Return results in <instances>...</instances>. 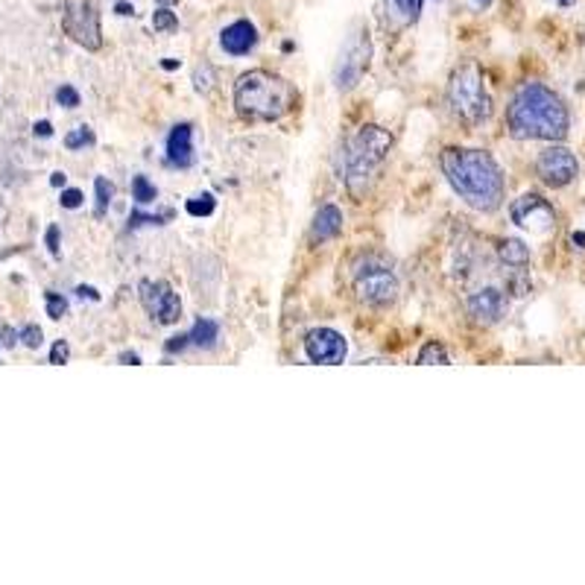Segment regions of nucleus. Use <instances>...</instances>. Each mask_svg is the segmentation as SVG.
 <instances>
[{"mask_svg":"<svg viewBox=\"0 0 585 585\" xmlns=\"http://www.w3.org/2000/svg\"><path fill=\"white\" fill-rule=\"evenodd\" d=\"M509 136L518 141H562L571 129V115L553 88L524 83L507 109Z\"/></svg>","mask_w":585,"mask_h":585,"instance_id":"f257e3e1","label":"nucleus"},{"mask_svg":"<svg viewBox=\"0 0 585 585\" xmlns=\"http://www.w3.org/2000/svg\"><path fill=\"white\" fill-rule=\"evenodd\" d=\"M442 173L459 199L475 212H498L503 203V173L492 155L484 150H457L442 153Z\"/></svg>","mask_w":585,"mask_h":585,"instance_id":"f03ea898","label":"nucleus"},{"mask_svg":"<svg viewBox=\"0 0 585 585\" xmlns=\"http://www.w3.org/2000/svg\"><path fill=\"white\" fill-rule=\"evenodd\" d=\"M235 106L243 120L272 123L296 106V88L270 71H249L235 85Z\"/></svg>","mask_w":585,"mask_h":585,"instance_id":"7ed1b4c3","label":"nucleus"},{"mask_svg":"<svg viewBox=\"0 0 585 585\" xmlns=\"http://www.w3.org/2000/svg\"><path fill=\"white\" fill-rule=\"evenodd\" d=\"M392 138L383 132L381 127H360L355 136H348L339 147V178L346 182L348 191L355 196H360L366 187L372 185L375 173L387 162L390 155Z\"/></svg>","mask_w":585,"mask_h":585,"instance_id":"20e7f679","label":"nucleus"},{"mask_svg":"<svg viewBox=\"0 0 585 585\" xmlns=\"http://www.w3.org/2000/svg\"><path fill=\"white\" fill-rule=\"evenodd\" d=\"M448 100L451 109L468 123H484L492 115V97L486 91L484 74L477 65H463L454 71L448 83Z\"/></svg>","mask_w":585,"mask_h":585,"instance_id":"39448f33","label":"nucleus"},{"mask_svg":"<svg viewBox=\"0 0 585 585\" xmlns=\"http://www.w3.org/2000/svg\"><path fill=\"white\" fill-rule=\"evenodd\" d=\"M355 293L366 305L387 307L399 296V279L390 263H383L381 258H366L355 270Z\"/></svg>","mask_w":585,"mask_h":585,"instance_id":"423d86ee","label":"nucleus"},{"mask_svg":"<svg viewBox=\"0 0 585 585\" xmlns=\"http://www.w3.org/2000/svg\"><path fill=\"white\" fill-rule=\"evenodd\" d=\"M369 59H372V42H369V33L364 26H357L343 44L337 68H334V85L339 91H351L364 79V74L369 71Z\"/></svg>","mask_w":585,"mask_h":585,"instance_id":"0eeeda50","label":"nucleus"},{"mask_svg":"<svg viewBox=\"0 0 585 585\" xmlns=\"http://www.w3.org/2000/svg\"><path fill=\"white\" fill-rule=\"evenodd\" d=\"M62 26L65 33L85 47V51H100L102 47V26L100 12L94 0H65V12H62Z\"/></svg>","mask_w":585,"mask_h":585,"instance_id":"6e6552de","label":"nucleus"},{"mask_svg":"<svg viewBox=\"0 0 585 585\" xmlns=\"http://www.w3.org/2000/svg\"><path fill=\"white\" fill-rule=\"evenodd\" d=\"M509 217H512L516 226L533 231V235H551V231L556 229V212H553V205L539 194H524L521 199H516L512 208H509Z\"/></svg>","mask_w":585,"mask_h":585,"instance_id":"1a4fd4ad","label":"nucleus"},{"mask_svg":"<svg viewBox=\"0 0 585 585\" xmlns=\"http://www.w3.org/2000/svg\"><path fill=\"white\" fill-rule=\"evenodd\" d=\"M535 173L548 187H568L579 176V162L568 147H548L535 159Z\"/></svg>","mask_w":585,"mask_h":585,"instance_id":"9d476101","label":"nucleus"},{"mask_svg":"<svg viewBox=\"0 0 585 585\" xmlns=\"http://www.w3.org/2000/svg\"><path fill=\"white\" fill-rule=\"evenodd\" d=\"M141 305L153 319H159L162 325L178 323L182 316V302L173 293L167 281H141Z\"/></svg>","mask_w":585,"mask_h":585,"instance_id":"9b49d317","label":"nucleus"},{"mask_svg":"<svg viewBox=\"0 0 585 585\" xmlns=\"http://www.w3.org/2000/svg\"><path fill=\"white\" fill-rule=\"evenodd\" d=\"M305 355L314 364L337 366L346 360V339H343V334L334 332V328H314L305 337Z\"/></svg>","mask_w":585,"mask_h":585,"instance_id":"f8f14e48","label":"nucleus"},{"mask_svg":"<svg viewBox=\"0 0 585 585\" xmlns=\"http://www.w3.org/2000/svg\"><path fill=\"white\" fill-rule=\"evenodd\" d=\"M468 314L480 325L501 323L507 314V296L498 288H484L468 296Z\"/></svg>","mask_w":585,"mask_h":585,"instance_id":"ddd939ff","label":"nucleus"},{"mask_svg":"<svg viewBox=\"0 0 585 585\" xmlns=\"http://www.w3.org/2000/svg\"><path fill=\"white\" fill-rule=\"evenodd\" d=\"M422 7L424 0H378V15H381L383 30L399 33L404 26L416 24Z\"/></svg>","mask_w":585,"mask_h":585,"instance_id":"4468645a","label":"nucleus"},{"mask_svg":"<svg viewBox=\"0 0 585 585\" xmlns=\"http://www.w3.org/2000/svg\"><path fill=\"white\" fill-rule=\"evenodd\" d=\"M220 44L223 51L231 53V56H247L254 44H258V30H254L252 21H235V24L223 30Z\"/></svg>","mask_w":585,"mask_h":585,"instance_id":"2eb2a0df","label":"nucleus"},{"mask_svg":"<svg viewBox=\"0 0 585 585\" xmlns=\"http://www.w3.org/2000/svg\"><path fill=\"white\" fill-rule=\"evenodd\" d=\"M167 162L173 167H191L194 164V129H191V123L173 127L167 138Z\"/></svg>","mask_w":585,"mask_h":585,"instance_id":"dca6fc26","label":"nucleus"},{"mask_svg":"<svg viewBox=\"0 0 585 585\" xmlns=\"http://www.w3.org/2000/svg\"><path fill=\"white\" fill-rule=\"evenodd\" d=\"M339 231H343V212H339L337 205H323L319 212H316L314 217V229H311V235H314V240H332L337 238Z\"/></svg>","mask_w":585,"mask_h":585,"instance_id":"f3484780","label":"nucleus"},{"mask_svg":"<svg viewBox=\"0 0 585 585\" xmlns=\"http://www.w3.org/2000/svg\"><path fill=\"white\" fill-rule=\"evenodd\" d=\"M217 337H220V325L214 323V319H196V325L187 334V343L199 348H212L217 343Z\"/></svg>","mask_w":585,"mask_h":585,"instance_id":"a211bd4d","label":"nucleus"},{"mask_svg":"<svg viewBox=\"0 0 585 585\" xmlns=\"http://www.w3.org/2000/svg\"><path fill=\"white\" fill-rule=\"evenodd\" d=\"M498 254H501V261L507 263V267H516V270H521V267H527L530 263V249L521 243V240L509 238L503 240L501 249H498Z\"/></svg>","mask_w":585,"mask_h":585,"instance_id":"6ab92c4d","label":"nucleus"},{"mask_svg":"<svg viewBox=\"0 0 585 585\" xmlns=\"http://www.w3.org/2000/svg\"><path fill=\"white\" fill-rule=\"evenodd\" d=\"M94 191H97V205H94V217H106V212H109V203L111 196H115V187L106 182L102 176L94 178Z\"/></svg>","mask_w":585,"mask_h":585,"instance_id":"aec40b11","label":"nucleus"},{"mask_svg":"<svg viewBox=\"0 0 585 585\" xmlns=\"http://www.w3.org/2000/svg\"><path fill=\"white\" fill-rule=\"evenodd\" d=\"M416 364H422V366H431V364L448 366L451 360H448V351H445V348H442L440 343H427V346H424L422 351H419Z\"/></svg>","mask_w":585,"mask_h":585,"instance_id":"412c9836","label":"nucleus"},{"mask_svg":"<svg viewBox=\"0 0 585 585\" xmlns=\"http://www.w3.org/2000/svg\"><path fill=\"white\" fill-rule=\"evenodd\" d=\"M132 196H136V203L147 205V203H155L159 191H155V185L147 176H136L132 178Z\"/></svg>","mask_w":585,"mask_h":585,"instance_id":"4be33fe9","label":"nucleus"},{"mask_svg":"<svg viewBox=\"0 0 585 585\" xmlns=\"http://www.w3.org/2000/svg\"><path fill=\"white\" fill-rule=\"evenodd\" d=\"M185 208L191 217H208V214H214L217 203H214L212 194H199V196H194V199H187Z\"/></svg>","mask_w":585,"mask_h":585,"instance_id":"5701e85b","label":"nucleus"},{"mask_svg":"<svg viewBox=\"0 0 585 585\" xmlns=\"http://www.w3.org/2000/svg\"><path fill=\"white\" fill-rule=\"evenodd\" d=\"M170 217H173V212H164V214H141V212H132L129 214V229H138V226H162V223H167Z\"/></svg>","mask_w":585,"mask_h":585,"instance_id":"b1692460","label":"nucleus"},{"mask_svg":"<svg viewBox=\"0 0 585 585\" xmlns=\"http://www.w3.org/2000/svg\"><path fill=\"white\" fill-rule=\"evenodd\" d=\"M91 144H94V132L88 127H77L74 132L65 136V147H68V150H83V147Z\"/></svg>","mask_w":585,"mask_h":585,"instance_id":"393cba45","label":"nucleus"},{"mask_svg":"<svg viewBox=\"0 0 585 585\" xmlns=\"http://www.w3.org/2000/svg\"><path fill=\"white\" fill-rule=\"evenodd\" d=\"M153 26L159 30V33H173L178 26V18L176 12H170L167 7L162 9H155V15H153Z\"/></svg>","mask_w":585,"mask_h":585,"instance_id":"a878e982","label":"nucleus"},{"mask_svg":"<svg viewBox=\"0 0 585 585\" xmlns=\"http://www.w3.org/2000/svg\"><path fill=\"white\" fill-rule=\"evenodd\" d=\"M68 314V302L59 293H47V316L51 319H62V316Z\"/></svg>","mask_w":585,"mask_h":585,"instance_id":"bb28decb","label":"nucleus"},{"mask_svg":"<svg viewBox=\"0 0 585 585\" xmlns=\"http://www.w3.org/2000/svg\"><path fill=\"white\" fill-rule=\"evenodd\" d=\"M18 339H21L26 348H39L42 346V339H44L42 328H39V325H24V328L18 332Z\"/></svg>","mask_w":585,"mask_h":585,"instance_id":"cd10ccee","label":"nucleus"},{"mask_svg":"<svg viewBox=\"0 0 585 585\" xmlns=\"http://www.w3.org/2000/svg\"><path fill=\"white\" fill-rule=\"evenodd\" d=\"M56 102L65 106V109H77L79 106V91L74 85H62L59 91H56Z\"/></svg>","mask_w":585,"mask_h":585,"instance_id":"c85d7f7f","label":"nucleus"},{"mask_svg":"<svg viewBox=\"0 0 585 585\" xmlns=\"http://www.w3.org/2000/svg\"><path fill=\"white\" fill-rule=\"evenodd\" d=\"M68 357H71V346L65 343V339H56L51 348V364L62 366V364H68Z\"/></svg>","mask_w":585,"mask_h":585,"instance_id":"c756f323","label":"nucleus"},{"mask_svg":"<svg viewBox=\"0 0 585 585\" xmlns=\"http://www.w3.org/2000/svg\"><path fill=\"white\" fill-rule=\"evenodd\" d=\"M194 83H196V91H208V88H212V83H214V68H212V65H203V68L196 71Z\"/></svg>","mask_w":585,"mask_h":585,"instance_id":"7c9ffc66","label":"nucleus"},{"mask_svg":"<svg viewBox=\"0 0 585 585\" xmlns=\"http://www.w3.org/2000/svg\"><path fill=\"white\" fill-rule=\"evenodd\" d=\"M62 208H79V205H83V194H79V191H74V187H71V191H62Z\"/></svg>","mask_w":585,"mask_h":585,"instance_id":"2f4dec72","label":"nucleus"},{"mask_svg":"<svg viewBox=\"0 0 585 585\" xmlns=\"http://www.w3.org/2000/svg\"><path fill=\"white\" fill-rule=\"evenodd\" d=\"M44 238H47V249H51V254H59V226H51Z\"/></svg>","mask_w":585,"mask_h":585,"instance_id":"473e14b6","label":"nucleus"},{"mask_svg":"<svg viewBox=\"0 0 585 585\" xmlns=\"http://www.w3.org/2000/svg\"><path fill=\"white\" fill-rule=\"evenodd\" d=\"M18 343V332L15 328H3V332H0V346H7V348H12Z\"/></svg>","mask_w":585,"mask_h":585,"instance_id":"72a5a7b5","label":"nucleus"},{"mask_svg":"<svg viewBox=\"0 0 585 585\" xmlns=\"http://www.w3.org/2000/svg\"><path fill=\"white\" fill-rule=\"evenodd\" d=\"M33 132H35V138H51L53 136V127L47 123V120H39V123L33 127Z\"/></svg>","mask_w":585,"mask_h":585,"instance_id":"f704fd0d","label":"nucleus"},{"mask_svg":"<svg viewBox=\"0 0 585 585\" xmlns=\"http://www.w3.org/2000/svg\"><path fill=\"white\" fill-rule=\"evenodd\" d=\"M185 346H187V334H178V337L170 339V343L164 348H167V351H182Z\"/></svg>","mask_w":585,"mask_h":585,"instance_id":"c9c22d12","label":"nucleus"},{"mask_svg":"<svg viewBox=\"0 0 585 585\" xmlns=\"http://www.w3.org/2000/svg\"><path fill=\"white\" fill-rule=\"evenodd\" d=\"M120 364H127V366H141V357L132 355V351H123V355H120Z\"/></svg>","mask_w":585,"mask_h":585,"instance_id":"e433bc0d","label":"nucleus"},{"mask_svg":"<svg viewBox=\"0 0 585 585\" xmlns=\"http://www.w3.org/2000/svg\"><path fill=\"white\" fill-rule=\"evenodd\" d=\"M77 293L83 299H91V302H97V299H100V293H97V290H94V288H77Z\"/></svg>","mask_w":585,"mask_h":585,"instance_id":"4c0bfd02","label":"nucleus"},{"mask_svg":"<svg viewBox=\"0 0 585 585\" xmlns=\"http://www.w3.org/2000/svg\"><path fill=\"white\" fill-rule=\"evenodd\" d=\"M65 178H68V176H65L62 170H56V173H53V176H51V185L53 187H62V185H65Z\"/></svg>","mask_w":585,"mask_h":585,"instance_id":"58836bf2","label":"nucleus"},{"mask_svg":"<svg viewBox=\"0 0 585 585\" xmlns=\"http://www.w3.org/2000/svg\"><path fill=\"white\" fill-rule=\"evenodd\" d=\"M115 9H118V15H136V9L129 7V3H118Z\"/></svg>","mask_w":585,"mask_h":585,"instance_id":"ea45409f","label":"nucleus"},{"mask_svg":"<svg viewBox=\"0 0 585 585\" xmlns=\"http://www.w3.org/2000/svg\"><path fill=\"white\" fill-rule=\"evenodd\" d=\"M162 68H164V71H176V68H178V62H176V59H164V62H162Z\"/></svg>","mask_w":585,"mask_h":585,"instance_id":"a19ab883","label":"nucleus"},{"mask_svg":"<svg viewBox=\"0 0 585 585\" xmlns=\"http://www.w3.org/2000/svg\"><path fill=\"white\" fill-rule=\"evenodd\" d=\"M477 9H486V7H492V0H472Z\"/></svg>","mask_w":585,"mask_h":585,"instance_id":"79ce46f5","label":"nucleus"},{"mask_svg":"<svg viewBox=\"0 0 585 585\" xmlns=\"http://www.w3.org/2000/svg\"><path fill=\"white\" fill-rule=\"evenodd\" d=\"M553 3H556V7H574L577 0H553Z\"/></svg>","mask_w":585,"mask_h":585,"instance_id":"37998d69","label":"nucleus"},{"mask_svg":"<svg viewBox=\"0 0 585 585\" xmlns=\"http://www.w3.org/2000/svg\"><path fill=\"white\" fill-rule=\"evenodd\" d=\"M574 243H577V247H583V243H585V235H574Z\"/></svg>","mask_w":585,"mask_h":585,"instance_id":"c03bdc74","label":"nucleus"},{"mask_svg":"<svg viewBox=\"0 0 585 585\" xmlns=\"http://www.w3.org/2000/svg\"><path fill=\"white\" fill-rule=\"evenodd\" d=\"M162 7H173V3H178V0H159Z\"/></svg>","mask_w":585,"mask_h":585,"instance_id":"a18cd8bd","label":"nucleus"}]
</instances>
